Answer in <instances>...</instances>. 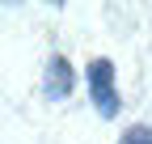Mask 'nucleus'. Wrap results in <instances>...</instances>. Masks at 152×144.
I'll return each instance as SVG.
<instances>
[{"instance_id":"obj_1","label":"nucleus","mask_w":152,"mask_h":144,"mask_svg":"<svg viewBox=\"0 0 152 144\" xmlns=\"http://www.w3.org/2000/svg\"><path fill=\"white\" fill-rule=\"evenodd\" d=\"M118 72H114V60L97 55V60H89L85 68V85H89V102H93V110H97L102 119H114L123 110V93H118Z\"/></svg>"},{"instance_id":"obj_2","label":"nucleus","mask_w":152,"mask_h":144,"mask_svg":"<svg viewBox=\"0 0 152 144\" xmlns=\"http://www.w3.org/2000/svg\"><path fill=\"white\" fill-rule=\"evenodd\" d=\"M76 89V68L68 64V55H51L47 60V72H42V93L47 102H64Z\"/></svg>"},{"instance_id":"obj_3","label":"nucleus","mask_w":152,"mask_h":144,"mask_svg":"<svg viewBox=\"0 0 152 144\" xmlns=\"http://www.w3.org/2000/svg\"><path fill=\"white\" fill-rule=\"evenodd\" d=\"M118 144H152V127L148 123H135V127H127Z\"/></svg>"}]
</instances>
